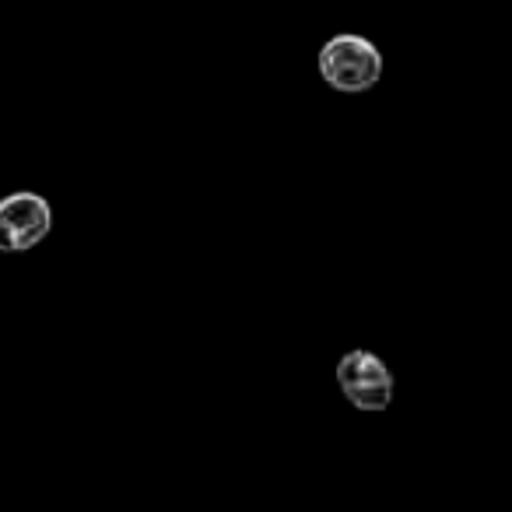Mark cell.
Returning a JSON list of instances; mask_svg holds the SVG:
<instances>
[{
  "mask_svg": "<svg viewBox=\"0 0 512 512\" xmlns=\"http://www.w3.org/2000/svg\"><path fill=\"white\" fill-rule=\"evenodd\" d=\"M53 228V211L39 193H11L0 200V249L25 253L39 246Z\"/></svg>",
  "mask_w": 512,
  "mask_h": 512,
  "instance_id": "cell-3",
  "label": "cell"
},
{
  "mask_svg": "<svg viewBox=\"0 0 512 512\" xmlns=\"http://www.w3.org/2000/svg\"><path fill=\"white\" fill-rule=\"evenodd\" d=\"M337 386L358 411H386L393 404V376L372 351H348L337 362Z\"/></svg>",
  "mask_w": 512,
  "mask_h": 512,
  "instance_id": "cell-2",
  "label": "cell"
},
{
  "mask_svg": "<svg viewBox=\"0 0 512 512\" xmlns=\"http://www.w3.org/2000/svg\"><path fill=\"white\" fill-rule=\"evenodd\" d=\"M320 74L334 92L362 95L383 78V53L369 39L341 32L320 50Z\"/></svg>",
  "mask_w": 512,
  "mask_h": 512,
  "instance_id": "cell-1",
  "label": "cell"
}]
</instances>
